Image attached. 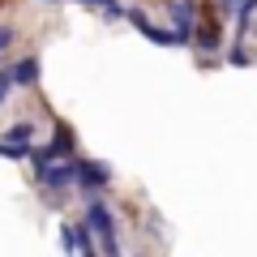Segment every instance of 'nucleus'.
Here are the masks:
<instances>
[{
  "label": "nucleus",
  "mask_w": 257,
  "mask_h": 257,
  "mask_svg": "<svg viewBox=\"0 0 257 257\" xmlns=\"http://www.w3.org/2000/svg\"><path fill=\"white\" fill-rule=\"evenodd\" d=\"M86 223H90V231L99 236L103 244V257H120V240H116V219H111V210L103 202H90L86 206Z\"/></svg>",
  "instance_id": "nucleus-1"
},
{
  "label": "nucleus",
  "mask_w": 257,
  "mask_h": 257,
  "mask_svg": "<svg viewBox=\"0 0 257 257\" xmlns=\"http://www.w3.org/2000/svg\"><path fill=\"white\" fill-rule=\"evenodd\" d=\"M69 155H73V133H69V128H64V124H56V142H52V146H43V150H39V172H47V167H52V159H69Z\"/></svg>",
  "instance_id": "nucleus-2"
},
{
  "label": "nucleus",
  "mask_w": 257,
  "mask_h": 257,
  "mask_svg": "<svg viewBox=\"0 0 257 257\" xmlns=\"http://www.w3.org/2000/svg\"><path fill=\"white\" fill-rule=\"evenodd\" d=\"M128 22H133V26H138L142 35L150 39V43H163V47H180V43H184V39L176 35V30H159V26H155V22H150L142 9H133V13H128Z\"/></svg>",
  "instance_id": "nucleus-3"
},
{
  "label": "nucleus",
  "mask_w": 257,
  "mask_h": 257,
  "mask_svg": "<svg viewBox=\"0 0 257 257\" xmlns=\"http://www.w3.org/2000/svg\"><path fill=\"white\" fill-rule=\"evenodd\" d=\"M77 180H82V189H107V180H111V176H107V167H103V163H77Z\"/></svg>",
  "instance_id": "nucleus-4"
},
{
  "label": "nucleus",
  "mask_w": 257,
  "mask_h": 257,
  "mask_svg": "<svg viewBox=\"0 0 257 257\" xmlns=\"http://www.w3.org/2000/svg\"><path fill=\"white\" fill-rule=\"evenodd\" d=\"M73 180H77V167H73V163H64V167H47V172H43V184H47L52 193L69 189Z\"/></svg>",
  "instance_id": "nucleus-5"
},
{
  "label": "nucleus",
  "mask_w": 257,
  "mask_h": 257,
  "mask_svg": "<svg viewBox=\"0 0 257 257\" xmlns=\"http://www.w3.org/2000/svg\"><path fill=\"white\" fill-rule=\"evenodd\" d=\"M9 77H13L18 86H35V82H39V60H35V56H26V60H18V64L9 69Z\"/></svg>",
  "instance_id": "nucleus-6"
},
{
  "label": "nucleus",
  "mask_w": 257,
  "mask_h": 257,
  "mask_svg": "<svg viewBox=\"0 0 257 257\" xmlns=\"http://www.w3.org/2000/svg\"><path fill=\"white\" fill-rule=\"evenodd\" d=\"M193 13H197V9H193V5H184V0H180V5H172L176 35H180V39H189V30H193Z\"/></svg>",
  "instance_id": "nucleus-7"
},
{
  "label": "nucleus",
  "mask_w": 257,
  "mask_h": 257,
  "mask_svg": "<svg viewBox=\"0 0 257 257\" xmlns=\"http://www.w3.org/2000/svg\"><path fill=\"white\" fill-rule=\"evenodd\" d=\"M9 142H13V146H26V142H30V124H26V120L9 128Z\"/></svg>",
  "instance_id": "nucleus-8"
},
{
  "label": "nucleus",
  "mask_w": 257,
  "mask_h": 257,
  "mask_svg": "<svg viewBox=\"0 0 257 257\" xmlns=\"http://www.w3.org/2000/svg\"><path fill=\"white\" fill-rule=\"evenodd\" d=\"M30 146H13V142H0V159H26Z\"/></svg>",
  "instance_id": "nucleus-9"
},
{
  "label": "nucleus",
  "mask_w": 257,
  "mask_h": 257,
  "mask_svg": "<svg viewBox=\"0 0 257 257\" xmlns=\"http://www.w3.org/2000/svg\"><path fill=\"white\" fill-rule=\"evenodd\" d=\"M77 5H99L107 18H120V5H116V0H77Z\"/></svg>",
  "instance_id": "nucleus-10"
},
{
  "label": "nucleus",
  "mask_w": 257,
  "mask_h": 257,
  "mask_svg": "<svg viewBox=\"0 0 257 257\" xmlns=\"http://www.w3.org/2000/svg\"><path fill=\"white\" fill-rule=\"evenodd\" d=\"M197 43H202L206 52H214V47H219V35H214V30H202V35H197Z\"/></svg>",
  "instance_id": "nucleus-11"
},
{
  "label": "nucleus",
  "mask_w": 257,
  "mask_h": 257,
  "mask_svg": "<svg viewBox=\"0 0 257 257\" xmlns=\"http://www.w3.org/2000/svg\"><path fill=\"white\" fill-rule=\"evenodd\" d=\"M9 86H13V77H9V73H0V103L9 99Z\"/></svg>",
  "instance_id": "nucleus-12"
},
{
  "label": "nucleus",
  "mask_w": 257,
  "mask_h": 257,
  "mask_svg": "<svg viewBox=\"0 0 257 257\" xmlns=\"http://www.w3.org/2000/svg\"><path fill=\"white\" fill-rule=\"evenodd\" d=\"M9 43H13V30H9V26H0V52H5Z\"/></svg>",
  "instance_id": "nucleus-13"
}]
</instances>
